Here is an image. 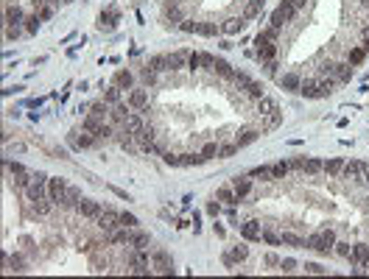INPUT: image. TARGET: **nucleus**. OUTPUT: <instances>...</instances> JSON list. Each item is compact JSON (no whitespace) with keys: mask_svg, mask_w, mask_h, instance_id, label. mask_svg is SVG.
<instances>
[{"mask_svg":"<svg viewBox=\"0 0 369 279\" xmlns=\"http://www.w3.org/2000/svg\"><path fill=\"white\" fill-rule=\"evenodd\" d=\"M336 232L333 229H322L316 235H308L305 237V249H313L319 251V254H333V246H336Z\"/></svg>","mask_w":369,"mask_h":279,"instance_id":"1","label":"nucleus"},{"mask_svg":"<svg viewBox=\"0 0 369 279\" xmlns=\"http://www.w3.org/2000/svg\"><path fill=\"white\" fill-rule=\"evenodd\" d=\"M95 223L104 235H112L115 229H121V212H115L112 207H104V212L95 218Z\"/></svg>","mask_w":369,"mask_h":279,"instance_id":"2","label":"nucleus"},{"mask_svg":"<svg viewBox=\"0 0 369 279\" xmlns=\"http://www.w3.org/2000/svg\"><path fill=\"white\" fill-rule=\"evenodd\" d=\"M151 265L160 274H174V263H171V254L165 249H151Z\"/></svg>","mask_w":369,"mask_h":279,"instance_id":"3","label":"nucleus"},{"mask_svg":"<svg viewBox=\"0 0 369 279\" xmlns=\"http://www.w3.org/2000/svg\"><path fill=\"white\" fill-rule=\"evenodd\" d=\"M163 20H165L168 28H179V22L184 20V11H182V6H179L177 0H171L168 6L163 8Z\"/></svg>","mask_w":369,"mask_h":279,"instance_id":"4","label":"nucleus"},{"mask_svg":"<svg viewBox=\"0 0 369 279\" xmlns=\"http://www.w3.org/2000/svg\"><path fill=\"white\" fill-rule=\"evenodd\" d=\"M297 14H299V11H297L294 6H288V3H280V6H277V11L271 14V25H274V28H283L285 22H291Z\"/></svg>","mask_w":369,"mask_h":279,"instance_id":"5","label":"nucleus"},{"mask_svg":"<svg viewBox=\"0 0 369 279\" xmlns=\"http://www.w3.org/2000/svg\"><path fill=\"white\" fill-rule=\"evenodd\" d=\"M126 104L132 106L135 112L149 109V92H146V87H137V90H129V95H126Z\"/></svg>","mask_w":369,"mask_h":279,"instance_id":"6","label":"nucleus"},{"mask_svg":"<svg viewBox=\"0 0 369 279\" xmlns=\"http://www.w3.org/2000/svg\"><path fill=\"white\" fill-rule=\"evenodd\" d=\"M76 212H78L81 218H90V221H95V218L104 212V207H101L98 201H92V198H81V201H78V207H76Z\"/></svg>","mask_w":369,"mask_h":279,"instance_id":"7","label":"nucleus"},{"mask_svg":"<svg viewBox=\"0 0 369 279\" xmlns=\"http://www.w3.org/2000/svg\"><path fill=\"white\" fill-rule=\"evenodd\" d=\"M64 193H67V181H64V179H48V198H50V201L62 207Z\"/></svg>","mask_w":369,"mask_h":279,"instance_id":"8","label":"nucleus"},{"mask_svg":"<svg viewBox=\"0 0 369 279\" xmlns=\"http://www.w3.org/2000/svg\"><path fill=\"white\" fill-rule=\"evenodd\" d=\"M263 134V129L260 126H252V123H246L241 129V132H238V137H235V142H238V148H243V145H249V142H255L257 137H260Z\"/></svg>","mask_w":369,"mask_h":279,"instance_id":"9","label":"nucleus"},{"mask_svg":"<svg viewBox=\"0 0 369 279\" xmlns=\"http://www.w3.org/2000/svg\"><path fill=\"white\" fill-rule=\"evenodd\" d=\"M25 198H28V201H42V198H48V181L31 179V184L25 187Z\"/></svg>","mask_w":369,"mask_h":279,"instance_id":"10","label":"nucleus"},{"mask_svg":"<svg viewBox=\"0 0 369 279\" xmlns=\"http://www.w3.org/2000/svg\"><path fill=\"white\" fill-rule=\"evenodd\" d=\"M241 235L246 237V240H260V237H263L260 221H255V218H246V221L241 223Z\"/></svg>","mask_w":369,"mask_h":279,"instance_id":"11","label":"nucleus"},{"mask_svg":"<svg viewBox=\"0 0 369 279\" xmlns=\"http://www.w3.org/2000/svg\"><path fill=\"white\" fill-rule=\"evenodd\" d=\"M229 184H232V190H235V195H238V198H246L249 193H252V176H235L232 181H229Z\"/></svg>","mask_w":369,"mask_h":279,"instance_id":"12","label":"nucleus"},{"mask_svg":"<svg viewBox=\"0 0 369 279\" xmlns=\"http://www.w3.org/2000/svg\"><path fill=\"white\" fill-rule=\"evenodd\" d=\"M118 20H121V11H118V8H107V11L98 14V28L101 31H112Z\"/></svg>","mask_w":369,"mask_h":279,"instance_id":"13","label":"nucleus"},{"mask_svg":"<svg viewBox=\"0 0 369 279\" xmlns=\"http://www.w3.org/2000/svg\"><path fill=\"white\" fill-rule=\"evenodd\" d=\"M330 76H333L339 84H347L350 78H353V67L347 64V59H344V62H333V70H330Z\"/></svg>","mask_w":369,"mask_h":279,"instance_id":"14","label":"nucleus"},{"mask_svg":"<svg viewBox=\"0 0 369 279\" xmlns=\"http://www.w3.org/2000/svg\"><path fill=\"white\" fill-rule=\"evenodd\" d=\"M215 198H218L221 204H227V207H232V204H241V198L235 195L232 184H221V187L215 190Z\"/></svg>","mask_w":369,"mask_h":279,"instance_id":"15","label":"nucleus"},{"mask_svg":"<svg viewBox=\"0 0 369 279\" xmlns=\"http://www.w3.org/2000/svg\"><path fill=\"white\" fill-rule=\"evenodd\" d=\"M367 254H369V243H364V240H358V243H353V249H350V265H353V268H355V265H361V260L364 257H367Z\"/></svg>","mask_w":369,"mask_h":279,"instance_id":"16","label":"nucleus"},{"mask_svg":"<svg viewBox=\"0 0 369 279\" xmlns=\"http://www.w3.org/2000/svg\"><path fill=\"white\" fill-rule=\"evenodd\" d=\"M187 53H190V50H174V53H168V70L171 73L187 67Z\"/></svg>","mask_w":369,"mask_h":279,"instance_id":"17","label":"nucleus"},{"mask_svg":"<svg viewBox=\"0 0 369 279\" xmlns=\"http://www.w3.org/2000/svg\"><path fill=\"white\" fill-rule=\"evenodd\" d=\"M361 173H364V162H358V159H353V162H344V167H341V179H361Z\"/></svg>","mask_w":369,"mask_h":279,"instance_id":"18","label":"nucleus"},{"mask_svg":"<svg viewBox=\"0 0 369 279\" xmlns=\"http://www.w3.org/2000/svg\"><path fill=\"white\" fill-rule=\"evenodd\" d=\"M277 84H280L283 90H288V92H299V84H302V78H299L297 73H285V76H277Z\"/></svg>","mask_w":369,"mask_h":279,"instance_id":"19","label":"nucleus"},{"mask_svg":"<svg viewBox=\"0 0 369 279\" xmlns=\"http://www.w3.org/2000/svg\"><path fill=\"white\" fill-rule=\"evenodd\" d=\"M112 84L115 87H121V90H132V84H135V76H132V70H118L112 76Z\"/></svg>","mask_w":369,"mask_h":279,"instance_id":"20","label":"nucleus"},{"mask_svg":"<svg viewBox=\"0 0 369 279\" xmlns=\"http://www.w3.org/2000/svg\"><path fill=\"white\" fill-rule=\"evenodd\" d=\"M146 120H143V115H137V112H132V115H129L126 118V123H123V129H126V132H132V134H140L143 129H146Z\"/></svg>","mask_w":369,"mask_h":279,"instance_id":"21","label":"nucleus"},{"mask_svg":"<svg viewBox=\"0 0 369 279\" xmlns=\"http://www.w3.org/2000/svg\"><path fill=\"white\" fill-rule=\"evenodd\" d=\"M78 201H81V190H78L76 184H67V193H64L62 207H64V209H76Z\"/></svg>","mask_w":369,"mask_h":279,"instance_id":"22","label":"nucleus"},{"mask_svg":"<svg viewBox=\"0 0 369 279\" xmlns=\"http://www.w3.org/2000/svg\"><path fill=\"white\" fill-rule=\"evenodd\" d=\"M243 28H246V20L243 17H232V20H227V25H221V34L235 36V34H241Z\"/></svg>","mask_w":369,"mask_h":279,"instance_id":"23","label":"nucleus"},{"mask_svg":"<svg viewBox=\"0 0 369 279\" xmlns=\"http://www.w3.org/2000/svg\"><path fill=\"white\" fill-rule=\"evenodd\" d=\"M210 73H218V76H224L227 81H232V78H235L232 64H229V62H224V59H215V62H213V67H210Z\"/></svg>","mask_w":369,"mask_h":279,"instance_id":"24","label":"nucleus"},{"mask_svg":"<svg viewBox=\"0 0 369 279\" xmlns=\"http://www.w3.org/2000/svg\"><path fill=\"white\" fill-rule=\"evenodd\" d=\"M243 92H246V98L252 101V104H257V101H260V98L266 95V92H263V84H260V81H255V78H252V81H249L246 87H243Z\"/></svg>","mask_w":369,"mask_h":279,"instance_id":"25","label":"nucleus"},{"mask_svg":"<svg viewBox=\"0 0 369 279\" xmlns=\"http://www.w3.org/2000/svg\"><path fill=\"white\" fill-rule=\"evenodd\" d=\"M255 109H257V115H260V118H269V115H274V112H277V104L271 101L269 95H263L260 101L255 104Z\"/></svg>","mask_w":369,"mask_h":279,"instance_id":"26","label":"nucleus"},{"mask_svg":"<svg viewBox=\"0 0 369 279\" xmlns=\"http://www.w3.org/2000/svg\"><path fill=\"white\" fill-rule=\"evenodd\" d=\"M6 265H8V271H17V274H22L25 271V257H22L20 251H14V254H6Z\"/></svg>","mask_w":369,"mask_h":279,"instance_id":"27","label":"nucleus"},{"mask_svg":"<svg viewBox=\"0 0 369 279\" xmlns=\"http://www.w3.org/2000/svg\"><path fill=\"white\" fill-rule=\"evenodd\" d=\"M280 237H283V246H288V249H305V237H302V235H294V232H280Z\"/></svg>","mask_w":369,"mask_h":279,"instance_id":"28","label":"nucleus"},{"mask_svg":"<svg viewBox=\"0 0 369 279\" xmlns=\"http://www.w3.org/2000/svg\"><path fill=\"white\" fill-rule=\"evenodd\" d=\"M31 207H34V215L48 218L50 212H53V207H56V204L50 201V198H42V201H31Z\"/></svg>","mask_w":369,"mask_h":279,"instance_id":"29","label":"nucleus"},{"mask_svg":"<svg viewBox=\"0 0 369 279\" xmlns=\"http://www.w3.org/2000/svg\"><path fill=\"white\" fill-rule=\"evenodd\" d=\"M140 81L146 84V87H154V84H160V73L151 70L149 64H143V67H140Z\"/></svg>","mask_w":369,"mask_h":279,"instance_id":"30","label":"nucleus"},{"mask_svg":"<svg viewBox=\"0 0 369 279\" xmlns=\"http://www.w3.org/2000/svg\"><path fill=\"white\" fill-rule=\"evenodd\" d=\"M109 109L112 106L107 104V101H98V104H90V115L98 120H109Z\"/></svg>","mask_w":369,"mask_h":279,"instance_id":"31","label":"nucleus"},{"mask_svg":"<svg viewBox=\"0 0 369 279\" xmlns=\"http://www.w3.org/2000/svg\"><path fill=\"white\" fill-rule=\"evenodd\" d=\"M6 22L8 25H20V22H25V14H22L20 6H8L6 8Z\"/></svg>","mask_w":369,"mask_h":279,"instance_id":"32","label":"nucleus"},{"mask_svg":"<svg viewBox=\"0 0 369 279\" xmlns=\"http://www.w3.org/2000/svg\"><path fill=\"white\" fill-rule=\"evenodd\" d=\"M263 11V0H249L243 8V20H257V14Z\"/></svg>","mask_w":369,"mask_h":279,"instance_id":"33","label":"nucleus"},{"mask_svg":"<svg viewBox=\"0 0 369 279\" xmlns=\"http://www.w3.org/2000/svg\"><path fill=\"white\" fill-rule=\"evenodd\" d=\"M288 170H291V162L280 159V162H277V165H271V179H274V181L285 179V176H288Z\"/></svg>","mask_w":369,"mask_h":279,"instance_id":"34","label":"nucleus"},{"mask_svg":"<svg viewBox=\"0 0 369 279\" xmlns=\"http://www.w3.org/2000/svg\"><path fill=\"white\" fill-rule=\"evenodd\" d=\"M149 246H151V235H149V232L135 229V237H132V249H149Z\"/></svg>","mask_w":369,"mask_h":279,"instance_id":"35","label":"nucleus"},{"mask_svg":"<svg viewBox=\"0 0 369 279\" xmlns=\"http://www.w3.org/2000/svg\"><path fill=\"white\" fill-rule=\"evenodd\" d=\"M104 123H107V120H98V118H92V115H84V120H81V129H84L87 134H95Z\"/></svg>","mask_w":369,"mask_h":279,"instance_id":"36","label":"nucleus"},{"mask_svg":"<svg viewBox=\"0 0 369 279\" xmlns=\"http://www.w3.org/2000/svg\"><path fill=\"white\" fill-rule=\"evenodd\" d=\"M341 167H344V162H341V159H327V162H322V170H325L330 179H333V176H341Z\"/></svg>","mask_w":369,"mask_h":279,"instance_id":"37","label":"nucleus"},{"mask_svg":"<svg viewBox=\"0 0 369 279\" xmlns=\"http://www.w3.org/2000/svg\"><path fill=\"white\" fill-rule=\"evenodd\" d=\"M364 59H367V50H364V48H350V50H347V64H350V67L361 64Z\"/></svg>","mask_w":369,"mask_h":279,"instance_id":"38","label":"nucleus"},{"mask_svg":"<svg viewBox=\"0 0 369 279\" xmlns=\"http://www.w3.org/2000/svg\"><path fill=\"white\" fill-rule=\"evenodd\" d=\"M146 64H149L151 70H157V73H163V70H168V56H163V53H160V56H151ZM168 73H171V70H168Z\"/></svg>","mask_w":369,"mask_h":279,"instance_id":"39","label":"nucleus"},{"mask_svg":"<svg viewBox=\"0 0 369 279\" xmlns=\"http://www.w3.org/2000/svg\"><path fill=\"white\" fill-rule=\"evenodd\" d=\"M104 101H107L109 106H115V104H121L123 98H121V87H109V90H104Z\"/></svg>","mask_w":369,"mask_h":279,"instance_id":"40","label":"nucleus"},{"mask_svg":"<svg viewBox=\"0 0 369 279\" xmlns=\"http://www.w3.org/2000/svg\"><path fill=\"white\" fill-rule=\"evenodd\" d=\"M199 34L201 36H218L221 25H218V22H199Z\"/></svg>","mask_w":369,"mask_h":279,"instance_id":"41","label":"nucleus"},{"mask_svg":"<svg viewBox=\"0 0 369 279\" xmlns=\"http://www.w3.org/2000/svg\"><path fill=\"white\" fill-rule=\"evenodd\" d=\"M201 159H215V156H218V142H204V145H201Z\"/></svg>","mask_w":369,"mask_h":279,"instance_id":"42","label":"nucleus"},{"mask_svg":"<svg viewBox=\"0 0 369 279\" xmlns=\"http://www.w3.org/2000/svg\"><path fill=\"white\" fill-rule=\"evenodd\" d=\"M229 257H232L235 265H238V263H243V260L249 257V249L246 246H232V249H229Z\"/></svg>","mask_w":369,"mask_h":279,"instance_id":"43","label":"nucleus"},{"mask_svg":"<svg viewBox=\"0 0 369 279\" xmlns=\"http://www.w3.org/2000/svg\"><path fill=\"white\" fill-rule=\"evenodd\" d=\"M249 176H252V179H263V181H269V179H271V167H266V165L252 167V170H249Z\"/></svg>","mask_w":369,"mask_h":279,"instance_id":"44","label":"nucleus"},{"mask_svg":"<svg viewBox=\"0 0 369 279\" xmlns=\"http://www.w3.org/2000/svg\"><path fill=\"white\" fill-rule=\"evenodd\" d=\"M350 249H353V246H350L347 240H336L333 254H336V257H344V260H347V257H350Z\"/></svg>","mask_w":369,"mask_h":279,"instance_id":"45","label":"nucleus"},{"mask_svg":"<svg viewBox=\"0 0 369 279\" xmlns=\"http://www.w3.org/2000/svg\"><path fill=\"white\" fill-rule=\"evenodd\" d=\"M235 153H238V142H224V145H218V156H221V159L235 156Z\"/></svg>","mask_w":369,"mask_h":279,"instance_id":"46","label":"nucleus"},{"mask_svg":"<svg viewBox=\"0 0 369 279\" xmlns=\"http://www.w3.org/2000/svg\"><path fill=\"white\" fill-rule=\"evenodd\" d=\"M39 22H42V17H39V14L25 17V31H28V34H36V31H39Z\"/></svg>","mask_w":369,"mask_h":279,"instance_id":"47","label":"nucleus"},{"mask_svg":"<svg viewBox=\"0 0 369 279\" xmlns=\"http://www.w3.org/2000/svg\"><path fill=\"white\" fill-rule=\"evenodd\" d=\"M260 240H266L269 246H283V237L277 235V232H271V229H263V237Z\"/></svg>","mask_w":369,"mask_h":279,"instance_id":"48","label":"nucleus"},{"mask_svg":"<svg viewBox=\"0 0 369 279\" xmlns=\"http://www.w3.org/2000/svg\"><path fill=\"white\" fill-rule=\"evenodd\" d=\"M199 64H201V53L190 50V53H187V70H190V73H196V70H199Z\"/></svg>","mask_w":369,"mask_h":279,"instance_id":"49","label":"nucleus"},{"mask_svg":"<svg viewBox=\"0 0 369 279\" xmlns=\"http://www.w3.org/2000/svg\"><path fill=\"white\" fill-rule=\"evenodd\" d=\"M121 226H129V229H137L140 226V221H137L132 212H121Z\"/></svg>","mask_w":369,"mask_h":279,"instance_id":"50","label":"nucleus"},{"mask_svg":"<svg viewBox=\"0 0 369 279\" xmlns=\"http://www.w3.org/2000/svg\"><path fill=\"white\" fill-rule=\"evenodd\" d=\"M207 215H213V218L221 215V201H218V198H213V201L207 204Z\"/></svg>","mask_w":369,"mask_h":279,"instance_id":"51","label":"nucleus"},{"mask_svg":"<svg viewBox=\"0 0 369 279\" xmlns=\"http://www.w3.org/2000/svg\"><path fill=\"white\" fill-rule=\"evenodd\" d=\"M6 167H8V173L11 176H20V173H28V170H25V167L20 165V162H6Z\"/></svg>","mask_w":369,"mask_h":279,"instance_id":"52","label":"nucleus"},{"mask_svg":"<svg viewBox=\"0 0 369 279\" xmlns=\"http://www.w3.org/2000/svg\"><path fill=\"white\" fill-rule=\"evenodd\" d=\"M20 34H22V31H20V25H8V28H6V39H8V42H14Z\"/></svg>","mask_w":369,"mask_h":279,"instance_id":"53","label":"nucleus"},{"mask_svg":"<svg viewBox=\"0 0 369 279\" xmlns=\"http://www.w3.org/2000/svg\"><path fill=\"white\" fill-rule=\"evenodd\" d=\"M36 14L42 17V22H45V20H50V17H53V6H42V8H39Z\"/></svg>","mask_w":369,"mask_h":279,"instance_id":"54","label":"nucleus"},{"mask_svg":"<svg viewBox=\"0 0 369 279\" xmlns=\"http://www.w3.org/2000/svg\"><path fill=\"white\" fill-rule=\"evenodd\" d=\"M213 62H215V56H213V53H204V50H201V64H204L207 70L213 67Z\"/></svg>","mask_w":369,"mask_h":279,"instance_id":"55","label":"nucleus"},{"mask_svg":"<svg viewBox=\"0 0 369 279\" xmlns=\"http://www.w3.org/2000/svg\"><path fill=\"white\" fill-rule=\"evenodd\" d=\"M263 263H266V265H280V257H277L274 251H269V254L263 257Z\"/></svg>","mask_w":369,"mask_h":279,"instance_id":"56","label":"nucleus"},{"mask_svg":"<svg viewBox=\"0 0 369 279\" xmlns=\"http://www.w3.org/2000/svg\"><path fill=\"white\" fill-rule=\"evenodd\" d=\"M305 271H308V274H325V268H322V265H316V263H308Z\"/></svg>","mask_w":369,"mask_h":279,"instance_id":"57","label":"nucleus"},{"mask_svg":"<svg viewBox=\"0 0 369 279\" xmlns=\"http://www.w3.org/2000/svg\"><path fill=\"white\" fill-rule=\"evenodd\" d=\"M283 3H288V6H294V8H297V11H302V8H305V3H308V0H283Z\"/></svg>","mask_w":369,"mask_h":279,"instance_id":"58","label":"nucleus"},{"mask_svg":"<svg viewBox=\"0 0 369 279\" xmlns=\"http://www.w3.org/2000/svg\"><path fill=\"white\" fill-rule=\"evenodd\" d=\"M294 260H283V263H280V268H283V271H294Z\"/></svg>","mask_w":369,"mask_h":279,"instance_id":"59","label":"nucleus"},{"mask_svg":"<svg viewBox=\"0 0 369 279\" xmlns=\"http://www.w3.org/2000/svg\"><path fill=\"white\" fill-rule=\"evenodd\" d=\"M109 190H112V193H115V195H118V198H126V201H129V195H126V193H123V190H118V187H109Z\"/></svg>","mask_w":369,"mask_h":279,"instance_id":"60","label":"nucleus"},{"mask_svg":"<svg viewBox=\"0 0 369 279\" xmlns=\"http://www.w3.org/2000/svg\"><path fill=\"white\" fill-rule=\"evenodd\" d=\"M361 268H364V271H369V254H367V257L361 260Z\"/></svg>","mask_w":369,"mask_h":279,"instance_id":"61","label":"nucleus"},{"mask_svg":"<svg viewBox=\"0 0 369 279\" xmlns=\"http://www.w3.org/2000/svg\"><path fill=\"white\" fill-rule=\"evenodd\" d=\"M64 3H70V0H64Z\"/></svg>","mask_w":369,"mask_h":279,"instance_id":"62","label":"nucleus"},{"mask_svg":"<svg viewBox=\"0 0 369 279\" xmlns=\"http://www.w3.org/2000/svg\"><path fill=\"white\" fill-rule=\"evenodd\" d=\"M177 3H179V0H177Z\"/></svg>","mask_w":369,"mask_h":279,"instance_id":"63","label":"nucleus"}]
</instances>
